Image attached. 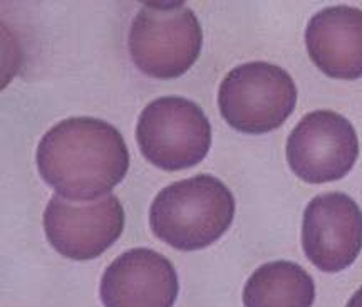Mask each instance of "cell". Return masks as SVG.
I'll list each match as a JSON object with an SVG mask.
<instances>
[{"label": "cell", "mask_w": 362, "mask_h": 307, "mask_svg": "<svg viewBox=\"0 0 362 307\" xmlns=\"http://www.w3.org/2000/svg\"><path fill=\"white\" fill-rule=\"evenodd\" d=\"M37 168L59 197L88 202L121 183L129 168V151L123 134L106 121L67 118L40 139Z\"/></svg>", "instance_id": "cell-1"}, {"label": "cell", "mask_w": 362, "mask_h": 307, "mask_svg": "<svg viewBox=\"0 0 362 307\" xmlns=\"http://www.w3.org/2000/svg\"><path fill=\"white\" fill-rule=\"evenodd\" d=\"M235 216V198L211 175H194L163 188L149 209L153 233L178 250H200L218 241Z\"/></svg>", "instance_id": "cell-2"}, {"label": "cell", "mask_w": 362, "mask_h": 307, "mask_svg": "<svg viewBox=\"0 0 362 307\" xmlns=\"http://www.w3.org/2000/svg\"><path fill=\"white\" fill-rule=\"evenodd\" d=\"M203 30L192 8L181 2H148L136 12L128 35L131 59L158 79L185 74L200 56Z\"/></svg>", "instance_id": "cell-3"}, {"label": "cell", "mask_w": 362, "mask_h": 307, "mask_svg": "<svg viewBox=\"0 0 362 307\" xmlns=\"http://www.w3.org/2000/svg\"><path fill=\"white\" fill-rule=\"evenodd\" d=\"M297 105L292 76L270 62H247L225 76L218 89V108L232 128L264 134L282 126Z\"/></svg>", "instance_id": "cell-4"}, {"label": "cell", "mask_w": 362, "mask_h": 307, "mask_svg": "<svg viewBox=\"0 0 362 307\" xmlns=\"http://www.w3.org/2000/svg\"><path fill=\"white\" fill-rule=\"evenodd\" d=\"M136 141L149 163L178 171L205 160L211 146V126L197 103L163 96L149 103L139 115Z\"/></svg>", "instance_id": "cell-5"}, {"label": "cell", "mask_w": 362, "mask_h": 307, "mask_svg": "<svg viewBox=\"0 0 362 307\" xmlns=\"http://www.w3.org/2000/svg\"><path fill=\"white\" fill-rule=\"evenodd\" d=\"M359 156L354 126L339 112L305 115L287 139L288 166L307 183H329L346 177Z\"/></svg>", "instance_id": "cell-6"}, {"label": "cell", "mask_w": 362, "mask_h": 307, "mask_svg": "<svg viewBox=\"0 0 362 307\" xmlns=\"http://www.w3.org/2000/svg\"><path fill=\"white\" fill-rule=\"evenodd\" d=\"M123 228L124 210L115 195L93 203L67 202L56 195L44 210L49 243L72 260L96 259L121 237Z\"/></svg>", "instance_id": "cell-7"}, {"label": "cell", "mask_w": 362, "mask_h": 307, "mask_svg": "<svg viewBox=\"0 0 362 307\" xmlns=\"http://www.w3.org/2000/svg\"><path fill=\"white\" fill-rule=\"evenodd\" d=\"M302 247L322 272H341L354 264L362 250V212L341 192L312 198L304 212Z\"/></svg>", "instance_id": "cell-8"}, {"label": "cell", "mask_w": 362, "mask_h": 307, "mask_svg": "<svg viewBox=\"0 0 362 307\" xmlns=\"http://www.w3.org/2000/svg\"><path fill=\"white\" fill-rule=\"evenodd\" d=\"M99 294L104 307H173L178 274L165 255L131 248L104 270Z\"/></svg>", "instance_id": "cell-9"}, {"label": "cell", "mask_w": 362, "mask_h": 307, "mask_svg": "<svg viewBox=\"0 0 362 307\" xmlns=\"http://www.w3.org/2000/svg\"><path fill=\"white\" fill-rule=\"evenodd\" d=\"M310 59L334 79L362 78V11L349 6L322 8L305 30Z\"/></svg>", "instance_id": "cell-10"}, {"label": "cell", "mask_w": 362, "mask_h": 307, "mask_svg": "<svg viewBox=\"0 0 362 307\" xmlns=\"http://www.w3.org/2000/svg\"><path fill=\"white\" fill-rule=\"evenodd\" d=\"M315 284L305 269L288 260L264 264L243 287L245 307H312Z\"/></svg>", "instance_id": "cell-11"}, {"label": "cell", "mask_w": 362, "mask_h": 307, "mask_svg": "<svg viewBox=\"0 0 362 307\" xmlns=\"http://www.w3.org/2000/svg\"><path fill=\"white\" fill-rule=\"evenodd\" d=\"M346 307H362V287H359V291H356V294L351 297Z\"/></svg>", "instance_id": "cell-12"}]
</instances>
